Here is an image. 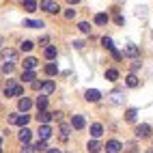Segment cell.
I'll return each instance as SVG.
<instances>
[{"label":"cell","instance_id":"6da1fadb","mask_svg":"<svg viewBox=\"0 0 153 153\" xmlns=\"http://www.w3.org/2000/svg\"><path fill=\"white\" fill-rule=\"evenodd\" d=\"M24 93V88L19 86L15 80H7V86H4V97H17V95H22Z\"/></svg>","mask_w":153,"mask_h":153},{"label":"cell","instance_id":"7a4b0ae2","mask_svg":"<svg viewBox=\"0 0 153 153\" xmlns=\"http://www.w3.org/2000/svg\"><path fill=\"white\" fill-rule=\"evenodd\" d=\"M108 101H110L112 106H123L125 104V88H114L108 95Z\"/></svg>","mask_w":153,"mask_h":153},{"label":"cell","instance_id":"3957f363","mask_svg":"<svg viewBox=\"0 0 153 153\" xmlns=\"http://www.w3.org/2000/svg\"><path fill=\"white\" fill-rule=\"evenodd\" d=\"M0 58H2V63H7V65H15L17 63V52L4 48V50H0Z\"/></svg>","mask_w":153,"mask_h":153},{"label":"cell","instance_id":"277c9868","mask_svg":"<svg viewBox=\"0 0 153 153\" xmlns=\"http://www.w3.org/2000/svg\"><path fill=\"white\" fill-rule=\"evenodd\" d=\"M39 7H41L45 13H50V15L60 13V7H58V2H54V0H41V2H39Z\"/></svg>","mask_w":153,"mask_h":153},{"label":"cell","instance_id":"5b68a950","mask_svg":"<svg viewBox=\"0 0 153 153\" xmlns=\"http://www.w3.org/2000/svg\"><path fill=\"white\" fill-rule=\"evenodd\" d=\"M123 54H125L127 58H134V60H136V58L140 56V48H138L136 43H127L125 50H123Z\"/></svg>","mask_w":153,"mask_h":153},{"label":"cell","instance_id":"8992f818","mask_svg":"<svg viewBox=\"0 0 153 153\" xmlns=\"http://www.w3.org/2000/svg\"><path fill=\"white\" fill-rule=\"evenodd\" d=\"M149 136H151V125L149 123L136 125V138H149Z\"/></svg>","mask_w":153,"mask_h":153},{"label":"cell","instance_id":"52a82bcc","mask_svg":"<svg viewBox=\"0 0 153 153\" xmlns=\"http://www.w3.org/2000/svg\"><path fill=\"white\" fill-rule=\"evenodd\" d=\"M84 99H86V101H91V104H97V101L101 99V93H99L97 88H88L86 93H84Z\"/></svg>","mask_w":153,"mask_h":153},{"label":"cell","instance_id":"ba28073f","mask_svg":"<svg viewBox=\"0 0 153 153\" xmlns=\"http://www.w3.org/2000/svg\"><path fill=\"white\" fill-rule=\"evenodd\" d=\"M104 149H106L108 153H121V149H123V145H121L119 140H108Z\"/></svg>","mask_w":153,"mask_h":153},{"label":"cell","instance_id":"9c48e42d","mask_svg":"<svg viewBox=\"0 0 153 153\" xmlns=\"http://www.w3.org/2000/svg\"><path fill=\"white\" fill-rule=\"evenodd\" d=\"M84 125H86V121H84L82 114H74L71 117V127L74 129H84Z\"/></svg>","mask_w":153,"mask_h":153},{"label":"cell","instance_id":"30bf717a","mask_svg":"<svg viewBox=\"0 0 153 153\" xmlns=\"http://www.w3.org/2000/svg\"><path fill=\"white\" fill-rule=\"evenodd\" d=\"M48 138H52V127H50V125H41V127H39V140H48Z\"/></svg>","mask_w":153,"mask_h":153},{"label":"cell","instance_id":"8fae6325","mask_svg":"<svg viewBox=\"0 0 153 153\" xmlns=\"http://www.w3.org/2000/svg\"><path fill=\"white\" fill-rule=\"evenodd\" d=\"M30 106H33V101H30L28 97H19V101H17V110L19 112H26V110H30Z\"/></svg>","mask_w":153,"mask_h":153},{"label":"cell","instance_id":"7c38bea8","mask_svg":"<svg viewBox=\"0 0 153 153\" xmlns=\"http://www.w3.org/2000/svg\"><path fill=\"white\" fill-rule=\"evenodd\" d=\"M17 138H19L22 145H30V129L28 127H22V129H19V134H17Z\"/></svg>","mask_w":153,"mask_h":153},{"label":"cell","instance_id":"4fadbf2b","mask_svg":"<svg viewBox=\"0 0 153 153\" xmlns=\"http://www.w3.org/2000/svg\"><path fill=\"white\" fill-rule=\"evenodd\" d=\"M41 91H43V95L48 97L50 93H54V91H56V82H54V80H48V82L41 84Z\"/></svg>","mask_w":153,"mask_h":153},{"label":"cell","instance_id":"5bb4252c","mask_svg":"<svg viewBox=\"0 0 153 153\" xmlns=\"http://www.w3.org/2000/svg\"><path fill=\"white\" fill-rule=\"evenodd\" d=\"M52 119H54V114H52V112H48V110H41V112L37 114V121H41L43 125H48Z\"/></svg>","mask_w":153,"mask_h":153},{"label":"cell","instance_id":"9a60e30c","mask_svg":"<svg viewBox=\"0 0 153 153\" xmlns=\"http://www.w3.org/2000/svg\"><path fill=\"white\" fill-rule=\"evenodd\" d=\"M101 134H104V125H101V123H93V125H91V136H93V140H97Z\"/></svg>","mask_w":153,"mask_h":153},{"label":"cell","instance_id":"2e32d148","mask_svg":"<svg viewBox=\"0 0 153 153\" xmlns=\"http://www.w3.org/2000/svg\"><path fill=\"white\" fill-rule=\"evenodd\" d=\"M37 63H39V60H37L35 56H28V58H24V60H22V65H24V69H26V71H33V69L37 67Z\"/></svg>","mask_w":153,"mask_h":153},{"label":"cell","instance_id":"e0dca14e","mask_svg":"<svg viewBox=\"0 0 153 153\" xmlns=\"http://www.w3.org/2000/svg\"><path fill=\"white\" fill-rule=\"evenodd\" d=\"M125 84H127L129 88H136V86L140 84V80H138V76H136V74H129V76L125 78Z\"/></svg>","mask_w":153,"mask_h":153},{"label":"cell","instance_id":"ac0fdd59","mask_svg":"<svg viewBox=\"0 0 153 153\" xmlns=\"http://www.w3.org/2000/svg\"><path fill=\"white\" fill-rule=\"evenodd\" d=\"M86 151H88V153H99V151H101V145H99L97 140H88V142H86Z\"/></svg>","mask_w":153,"mask_h":153},{"label":"cell","instance_id":"d6986e66","mask_svg":"<svg viewBox=\"0 0 153 153\" xmlns=\"http://www.w3.org/2000/svg\"><path fill=\"white\" fill-rule=\"evenodd\" d=\"M43 54H45V58H48V60H54V58L58 56V50H56L54 45H48V48H45V52H43Z\"/></svg>","mask_w":153,"mask_h":153},{"label":"cell","instance_id":"ffe728a7","mask_svg":"<svg viewBox=\"0 0 153 153\" xmlns=\"http://www.w3.org/2000/svg\"><path fill=\"white\" fill-rule=\"evenodd\" d=\"M24 26L26 28H43L41 19H24Z\"/></svg>","mask_w":153,"mask_h":153},{"label":"cell","instance_id":"44dd1931","mask_svg":"<svg viewBox=\"0 0 153 153\" xmlns=\"http://www.w3.org/2000/svg\"><path fill=\"white\" fill-rule=\"evenodd\" d=\"M95 24L97 26H106L108 24V13H97L95 15Z\"/></svg>","mask_w":153,"mask_h":153},{"label":"cell","instance_id":"7402d4cb","mask_svg":"<svg viewBox=\"0 0 153 153\" xmlns=\"http://www.w3.org/2000/svg\"><path fill=\"white\" fill-rule=\"evenodd\" d=\"M106 80L117 82V80H119V71H117V69H106Z\"/></svg>","mask_w":153,"mask_h":153},{"label":"cell","instance_id":"603a6c76","mask_svg":"<svg viewBox=\"0 0 153 153\" xmlns=\"http://www.w3.org/2000/svg\"><path fill=\"white\" fill-rule=\"evenodd\" d=\"M136 117H138V110H136V108H129V110L125 112V121H129V123H134Z\"/></svg>","mask_w":153,"mask_h":153},{"label":"cell","instance_id":"cb8c5ba5","mask_svg":"<svg viewBox=\"0 0 153 153\" xmlns=\"http://www.w3.org/2000/svg\"><path fill=\"white\" fill-rule=\"evenodd\" d=\"M45 74H48V76H56V74H58V65H56V63H48V65H45Z\"/></svg>","mask_w":153,"mask_h":153},{"label":"cell","instance_id":"d4e9b609","mask_svg":"<svg viewBox=\"0 0 153 153\" xmlns=\"http://www.w3.org/2000/svg\"><path fill=\"white\" fill-rule=\"evenodd\" d=\"M37 7H39V4H37V0H24V9H26L28 13H33Z\"/></svg>","mask_w":153,"mask_h":153},{"label":"cell","instance_id":"484cf974","mask_svg":"<svg viewBox=\"0 0 153 153\" xmlns=\"http://www.w3.org/2000/svg\"><path fill=\"white\" fill-rule=\"evenodd\" d=\"M101 45H104L106 50H110V52L114 50V41H112L110 37H101Z\"/></svg>","mask_w":153,"mask_h":153},{"label":"cell","instance_id":"4316f807","mask_svg":"<svg viewBox=\"0 0 153 153\" xmlns=\"http://www.w3.org/2000/svg\"><path fill=\"white\" fill-rule=\"evenodd\" d=\"M37 108H39V112L48 108V97H45V95H41V97L37 99Z\"/></svg>","mask_w":153,"mask_h":153},{"label":"cell","instance_id":"83f0119b","mask_svg":"<svg viewBox=\"0 0 153 153\" xmlns=\"http://www.w3.org/2000/svg\"><path fill=\"white\" fill-rule=\"evenodd\" d=\"M28 121H30V119H28L26 114H22V117L17 114V121H15V125H19V127H26V125H28Z\"/></svg>","mask_w":153,"mask_h":153},{"label":"cell","instance_id":"f1b7e54d","mask_svg":"<svg viewBox=\"0 0 153 153\" xmlns=\"http://www.w3.org/2000/svg\"><path fill=\"white\" fill-rule=\"evenodd\" d=\"M78 28H80V33H84V35H88V33H91V24H88V22H80V24H78Z\"/></svg>","mask_w":153,"mask_h":153},{"label":"cell","instance_id":"f546056e","mask_svg":"<svg viewBox=\"0 0 153 153\" xmlns=\"http://www.w3.org/2000/svg\"><path fill=\"white\" fill-rule=\"evenodd\" d=\"M22 80H24V82H33V80H35V71H24Z\"/></svg>","mask_w":153,"mask_h":153},{"label":"cell","instance_id":"4dcf8cb0","mask_svg":"<svg viewBox=\"0 0 153 153\" xmlns=\"http://www.w3.org/2000/svg\"><path fill=\"white\" fill-rule=\"evenodd\" d=\"M60 131H63V140H67L69 138V131H71V125L63 123V125H60Z\"/></svg>","mask_w":153,"mask_h":153},{"label":"cell","instance_id":"1f68e13d","mask_svg":"<svg viewBox=\"0 0 153 153\" xmlns=\"http://www.w3.org/2000/svg\"><path fill=\"white\" fill-rule=\"evenodd\" d=\"M136 15L138 17H147L149 15V9L147 7H136Z\"/></svg>","mask_w":153,"mask_h":153},{"label":"cell","instance_id":"d6a6232c","mask_svg":"<svg viewBox=\"0 0 153 153\" xmlns=\"http://www.w3.org/2000/svg\"><path fill=\"white\" fill-rule=\"evenodd\" d=\"M33 147H35V151H45V149H48V142H43V140H37Z\"/></svg>","mask_w":153,"mask_h":153},{"label":"cell","instance_id":"836d02e7","mask_svg":"<svg viewBox=\"0 0 153 153\" xmlns=\"http://www.w3.org/2000/svg\"><path fill=\"white\" fill-rule=\"evenodd\" d=\"M33 48H35V43H33V41H22V50H24V52H30Z\"/></svg>","mask_w":153,"mask_h":153},{"label":"cell","instance_id":"e575fe53","mask_svg":"<svg viewBox=\"0 0 153 153\" xmlns=\"http://www.w3.org/2000/svg\"><path fill=\"white\" fill-rule=\"evenodd\" d=\"M19 153H35V147H33V145H22Z\"/></svg>","mask_w":153,"mask_h":153},{"label":"cell","instance_id":"d590c367","mask_svg":"<svg viewBox=\"0 0 153 153\" xmlns=\"http://www.w3.org/2000/svg\"><path fill=\"white\" fill-rule=\"evenodd\" d=\"M15 65H2V74H13Z\"/></svg>","mask_w":153,"mask_h":153},{"label":"cell","instance_id":"8d00e7d4","mask_svg":"<svg viewBox=\"0 0 153 153\" xmlns=\"http://www.w3.org/2000/svg\"><path fill=\"white\" fill-rule=\"evenodd\" d=\"M76 17V11H74V9H67V11H65V19H74Z\"/></svg>","mask_w":153,"mask_h":153},{"label":"cell","instance_id":"74e56055","mask_svg":"<svg viewBox=\"0 0 153 153\" xmlns=\"http://www.w3.org/2000/svg\"><path fill=\"white\" fill-rule=\"evenodd\" d=\"M125 151L134 153V151H136V142H127V145H125Z\"/></svg>","mask_w":153,"mask_h":153},{"label":"cell","instance_id":"f35d334b","mask_svg":"<svg viewBox=\"0 0 153 153\" xmlns=\"http://www.w3.org/2000/svg\"><path fill=\"white\" fill-rule=\"evenodd\" d=\"M140 67H142V63H140V60L136 58V60H134V63H131V71H138Z\"/></svg>","mask_w":153,"mask_h":153},{"label":"cell","instance_id":"ab89813d","mask_svg":"<svg viewBox=\"0 0 153 153\" xmlns=\"http://www.w3.org/2000/svg\"><path fill=\"white\" fill-rule=\"evenodd\" d=\"M114 24H117V26H123V24H125V19L121 17V15H117V17H114Z\"/></svg>","mask_w":153,"mask_h":153},{"label":"cell","instance_id":"60d3db41","mask_svg":"<svg viewBox=\"0 0 153 153\" xmlns=\"http://www.w3.org/2000/svg\"><path fill=\"white\" fill-rule=\"evenodd\" d=\"M74 48H76V50H82V48H84V41H74Z\"/></svg>","mask_w":153,"mask_h":153},{"label":"cell","instance_id":"b9f144b4","mask_svg":"<svg viewBox=\"0 0 153 153\" xmlns=\"http://www.w3.org/2000/svg\"><path fill=\"white\" fill-rule=\"evenodd\" d=\"M112 56H114V60H121V52H117V50H112Z\"/></svg>","mask_w":153,"mask_h":153},{"label":"cell","instance_id":"7bdbcfd3","mask_svg":"<svg viewBox=\"0 0 153 153\" xmlns=\"http://www.w3.org/2000/svg\"><path fill=\"white\" fill-rule=\"evenodd\" d=\"M48 153H60L58 149H48Z\"/></svg>","mask_w":153,"mask_h":153},{"label":"cell","instance_id":"ee69618b","mask_svg":"<svg viewBox=\"0 0 153 153\" xmlns=\"http://www.w3.org/2000/svg\"><path fill=\"white\" fill-rule=\"evenodd\" d=\"M67 2H69V4H78V2H80V0H67Z\"/></svg>","mask_w":153,"mask_h":153},{"label":"cell","instance_id":"f6af8a7d","mask_svg":"<svg viewBox=\"0 0 153 153\" xmlns=\"http://www.w3.org/2000/svg\"><path fill=\"white\" fill-rule=\"evenodd\" d=\"M0 147H2V138H0Z\"/></svg>","mask_w":153,"mask_h":153},{"label":"cell","instance_id":"bcb514c9","mask_svg":"<svg viewBox=\"0 0 153 153\" xmlns=\"http://www.w3.org/2000/svg\"><path fill=\"white\" fill-rule=\"evenodd\" d=\"M0 45H2V39H0Z\"/></svg>","mask_w":153,"mask_h":153},{"label":"cell","instance_id":"7dc6e473","mask_svg":"<svg viewBox=\"0 0 153 153\" xmlns=\"http://www.w3.org/2000/svg\"><path fill=\"white\" fill-rule=\"evenodd\" d=\"M149 153H153V151H149Z\"/></svg>","mask_w":153,"mask_h":153}]
</instances>
